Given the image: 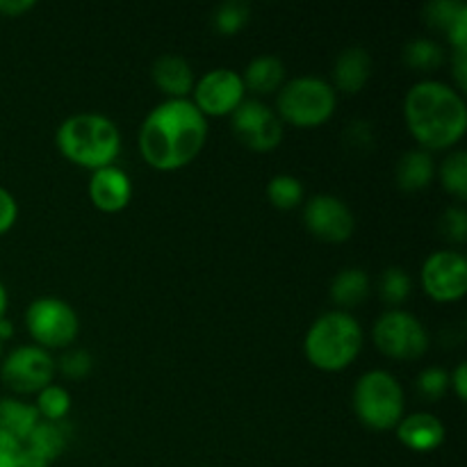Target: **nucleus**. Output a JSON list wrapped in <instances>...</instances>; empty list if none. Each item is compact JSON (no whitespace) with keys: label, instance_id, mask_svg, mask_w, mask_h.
Listing matches in <instances>:
<instances>
[{"label":"nucleus","instance_id":"obj_1","mask_svg":"<svg viewBox=\"0 0 467 467\" xmlns=\"http://www.w3.org/2000/svg\"><path fill=\"white\" fill-rule=\"evenodd\" d=\"M208 141V119L190 99L155 105L140 126V153L158 171H178L194 162Z\"/></svg>","mask_w":467,"mask_h":467},{"label":"nucleus","instance_id":"obj_2","mask_svg":"<svg viewBox=\"0 0 467 467\" xmlns=\"http://www.w3.org/2000/svg\"><path fill=\"white\" fill-rule=\"evenodd\" d=\"M404 121L424 150H447L459 144L467 130V105L454 85L424 78L404 99Z\"/></svg>","mask_w":467,"mask_h":467},{"label":"nucleus","instance_id":"obj_3","mask_svg":"<svg viewBox=\"0 0 467 467\" xmlns=\"http://www.w3.org/2000/svg\"><path fill=\"white\" fill-rule=\"evenodd\" d=\"M57 150L82 169H103L121 153V130L109 117L99 112L71 114L55 132Z\"/></svg>","mask_w":467,"mask_h":467},{"label":"nucleus","instance_id":"obj_4","mask_svg":"<svg viewBox=\"0 0 467 467\" xmlns=\"http://www.w3.org/2000/svg\"><path fill=\"white\" fill-rule=\"evenodd\" d=\"M363 327L347 310L322 313L308 327L304 337V354L315 369L342 372L363 351Z\"/></svg>","mask_w":467,"mask_h":467},{"label":"nucleus","instance_id":"obj_5","mask_svg":"<svg viewBox=\"0 0 467 467\" xmlns=\"http://www.w3.org/2000/svg\"><path fill=\"white\" fill-rule=\"evenodd\" d=\"M351 406L360 424L372 431H392L404 418L406 397L400 379L388 369H369L356 381Z\"/></svg>","mask_w":467,"mask_h":467},{"label":"nucleus","instance_id":"obj_6","mask_svg":"<svg viewBox=\"0 0 467 467\" xmlns=\"http://www.w3.org/2000/svg\"><path fill=\"white\" fill-rule=\"evenodd\" d=\"M337 91L319 76H299L283 82L276 91V114L296 128L324 126L336 114Z\"/></svg>","mask_w":467,"mask_h":467},{"label":"nucleus","instance_id":"obj_7","mask_svg":"<svg viewBox=\"0 0 467 467\" xmlns=\"http://www.w3.org/2000/svg\"><path fill=\"white\" fill-rule=\"evenodd\" d=\"M27 333L36 347L67 349L80 333V317L76 308L59 296H39L32 301L23 315Z\"/></svg>","mask_w":467,"mask_h":467},{"label":"nucleus","instance_id":"obj_8","mask_svg":"<svg viewBox=\"0 0 467 467\" xmlns=\"http://www.w3.org/2000/svg\"><path fill=\"white\" fill-rule=\"evenodd\" d=\"M372 340L377 349L392 360H418L431 345L422 319L401 308H390L379 315L372 327Z\"/></svg>","mask_w":467,"mask_h":467},{"label":"nucleus","instance_id":"obj_9","mask_svg":"<svg viewBox=\"0 0 467 467\" xmlns=\"http://www.w3.org/2000/svg\"><path fill=\"white\" fill-rule=\"evenodd\" d=\"M55 358L36 345H21L0 360V379L18 395H36L55 379Z\"/></svg>","mask_w":467,"mask_h":467},{"label":"nucleus","instance_id":"obj_10","mask_svg":"<svg viewBox=\"0 0 467 467\" xmlns=\"http://www.w3.org/2000/svg\"><path fill=\"white\" fill-rule=\"evenodd\" d=\"M231 128L237 140L255 153H269L278 149L285 135V123L281 121L276 109L260 99L242 100L231 114Z\"/></svg>","mask_w":467,"mask_h":467},{"label":"nucleus","instance_id":"obj_11","mask_svg":"<svg viewBox=\"0 0 467 467\" xmlns=\"http://www.w3.org/2000/svg\"><path fill=\"white\" fill-rule=\"evenodd\" d=\"M422 290L438 304H454L467 292V260L456 249H438L420 269Z\"/></svg>","mask_w":467,"mask_h":467},{"label":"nucleus","instance_id":"obj_12","mask_svg":"<svg viewBox=\"0 0 467 467\" xmlns=\"http://www.w3.org/2000/svg\"><path fill=\"white\" fill-rule=\"evenodd\" d=\"M246 99L244 82L240 71L228 67H217L196 78L192 89V103L199 108L205 119L210 117H231L237 105Z\"/></svg>","mask_w":467,"mask_h":467},{"label":"nucleus","instance_id":"obj_13","mask_svg":"<svg viewBox=\"0 0 467 467\" xmlns=\"http://www.w3.org/2000/svg\"><path fill=\"white\" fill-rule=\"evenodd\" d=\"M304 226L328 244H342L356 231L354 210L336 194H315L304 203Z\"/></svg>","mask_w":467,"mask_h":467},{"label":"nucleus","instance_id":"obj_14","mask_svg":"<svg viewBox=\"0 0 467 467\" xmlns=\"http://www.w3.org/2000/svg\"><path fill=\"white\" fill-rule=\"evenodd\" d=\"M89 199L100 213H121L128 208L132 199V181L121 167L109 164V167L96 169L89 178Z\"/></svg>","mask_w":467,"mask_h":467},{"label":"nucleus","instance_id":"obj_15","mask_svg":"<svg viewBox=\"0 0 467 467\" xmlns=\"http://www.w3.org/2000/svg\"><path fill=\"white\" fill-rule=\"evenodd\" d=\"M395 433L406 450L418 451V454L438 450L445 442V424L427 410L404 415L395 427Z\"/></svg>","mask_w":467,"mask_h":467},{"label":"nucleus","instance_id":"obj_16","mask_svg":"<svg viewBox=\"0 0 467 467\" xmlns=\"http://www.w3.org/2000/svg\"><path fill=\"white\" fill-rule=\"evenodd\" d=\"M150 78H153L155 87L162 91L167 99H190L192 89H194V68L187 62L182 55H160L150 68Z\"/></svg>","mask_w":467,"mask_h":467},{"label":"nucleus","instance_id":"obj_17","mask_svg":"<svg viewBox=\"0 0 467 467\" xmlns=\"http://www.w3.org/2000/svg\"><path fill=\"white\" fill-rule=\"evenodd\" d=\"M372 76V55L363 46H349L333 62V89L342 94H358Z\"/></svg>","mask_w":467,"mask_h":467},{"label":"nucleus","instance_id":"obj_18","mask_svg":"<svg viewBox=\"0 0 467 467\" xmlns=\"http://www.w3.org/2000/svg\"><path fill=\"white\" fill-rule=\"evenodd\" d=\"M285 62L278 55H258L246 64L240 76L244 89L260 99V96H269L281 89L285 82Z\"/></svg>","mask_w":467,"mask_h":467},{"label":"nucleus","instance_id":"obj_19","mask_svg":"<svg viewBox=\"0 0 467 467\" xmlns=\"http://www.w3.org/2000/svg\"><path fill=\"white\" fill-rule=\"evenodd\" d=\"M433 176H436V162H433V155L424 149L406 150L395 167L397 187L404 192L427 190Z\"/></svg>","mask_w":467,"mask_h":467},{"label":"nucleus","instance_id":"obj_20","mask_svg":"<svg viewBox=\"0 0 467 467\" xmlns=\"http://www.w3.org/2000/svg\"><path fill=\"white\" fill-rule=\"evenodd\" d=\"M68 438H71V427L67 424V420H62V422L39 420L30 436L23 441V445L53 465L68 447Z\"/></svg>","mask_w":467,"mask_h":467},{"label":"nucleus","instance_id":"obj_21","mask_svg":"<svg viewBox=\"0 0 467 467\" xmlns=\"http://www.w3.org/2000/svg\"><path fill=\"white\" fill-rule=\"evenodd\" d=\"M372 290V278L365 269L360 267H347L333 276L331 281V301L337 306V310L356 308L363 304Z\"/></svg>","mask_w":467,"mask_h":467},{"label":"nucleus","instance_id":"obj_22","mask_svg":"<svg viewBox=\"0 0 467 467\" xmlns=\"http://www.w3.org/2000/svg\"><path fill=\"white\" fill-rule=\"evenodd\" d=\"M39 420L35 404L14 400V397H0V431L12 433L23 442Z\"/></svg>","mask_w":467,"mask_h":467},{"label":"nucleus","instance_id":"obj_23","mask_svg":"<svg viewBox=\"0 0 467 467\" xmlns=\"http://www.w3.org/2000/svg\"><path fill=\"white\" fill-rule=\"evenodd\" d=\"M445 62V48L431 36H413L404 46V64L415 71H436Z\"/></svg>","mask_w":467,"mask_h":467},{"label":"nucleus","instance_id":"obj_24","mask_svg":"<svg viewBox=\"0 0 467 467\" xmlns=\"http://www.w3.org/2000/svg\"><path fill=\"white\" fill-rule=\"evenodd\" d=\"M438 178L447 194L456 201L467 199V153L465 150H450L445 160L438 167Z\"/></svg>","mask_w":467,"mask_h":467},{"label":"nucleus","instance_id":"obj_25","mask_svg":"<svg viewBox=\"0 0 467 467\" xmlns=\"http://www.w3.org/2000/svg\"><path fill=\"white\" fill-rule=\"evenodd\" d=\"M306 187L301 178L292 173H276L267 182V199L278 210H295L304 203Z\"/></svg>","mask_w":467,"mask_h":467},{"label":"nucleus","instance_id":"obj_26","mask_svg":"<svg viewBox=\"0 0 467 467\" xmlns=\"http://www.w3.org/2000/svg\"><path fill=\"white\" fill-rule=\"evenodd\" d=\"M36 413L41 420H48V422H62L67 420V415L71 413V392L64 386L57 383H50L44 390L36 392Z\"/></svg>","mask_w":467,"mask_h":467},{"label":"nucleus","instance_id":"obj_27","mask_svg":"<svg viewBox=\"0 0 467 467\" xmlns=\"http://www.w3.org/2000/svg\"><path fill=\"white\" fill-rule=\"evenodd\" d=\"M251 21V7L244 0H226L217 5L213 12V26L219 35L233 36L244 30L246 23Z\"/></svg>","mask_w":467,"mask_h":467},{"label":"nucleus","instance_id":"obj_28","mask_svg":"<svg viewBox=\"0 0 467 467\" xmlns=\"http://www.w3.org/2000/svg\"><path fill=\"white\" fill-rule=\"evenodd\" d=\"M463 16H467V5L463 0H431L424 5V23L442 35H447L454 23Z\"/></svg>","mask_w":467,"mask_h":467},{"label":"nucleus","instance_id":"obj_29","mask_svg":"<svg viewBox=\"0 0 467 467\" xmlns=\"http://www.w3.org/2000/svg\"><path fill=\"white\" fill-rule=\"evenodd\" d=\"M410 290H413V278L404 267H388L379 276V295L392 308L404 304L410 296Z\"/></svg>","mask_w":467,"mask_h":467},{"label":"nucleus","instance_id":"obj_30","mask_svg":"<svg viewBox=\"0 0 467 467\" xmlns=\"http://www.w3.org/2000/svg\"><path fill=\"white\" fill-rule=\"evenodd\" d=\"M91 368H94V358H91L89 351L82 349V347L67 349L57 360H55V369H57L59 374H64L67 379H73V381L89 377Z\"/></svg>","mask_w":467,"mask_h":467},{"label":"nucleus","instance_id":"obj_31","mask_svg":"<svg viewBox=\"0 0 467 467\" xmlns=\"http://www.w3.org/2000/svg\"><path fill=\"white\" fill-rule=\"evenodd\" d=\"M450 390V372L445 368H427L420 372L418 377V392L424 397V400H441V397L447 395Z\"/></svg>","mask_w":467,"mask_h":467},{"label":"nucleus","instance_id":"obj_32","mask_svg":"<svg viewBox=\"0 0 467 467\" xmlns=\"http://www.w3.org/2000/svg\"><path fill=\"white\" fill-rule=\"evenodd\" d=\"M441 233L450 242L463 244L467 237V213L463 205H451L441 217Z\"/></svg>","mask_w":467,"mask_h":467},{"label":"nucleus","instance_id":"obj_33","mask_svg":"<svg viewBox=\"0 0 467 467\" xmlns=\"http://www.w3.org/2000/svg\"><path fill=\"white\" fill-rule=\"evenodd\" d=\"M23 442L12 433L0 431V467H21Z\"/></svg>","mask_w":467,"mask_h":467},{"label":"nucleus","instance_id":"obj_34","mask_svg":"<svg viewBox=\"0 0 467 467\" xmlns=\"http://www.w3.org/2000/svg\"><path fill=\"white\" fill-rule=\"evenodd\" d=\"M16 219H18L16 196H14L9 190H5V187H0V235L12 231Z\"/></svg>","mask_w":467,"mask_h":467},{"label":"nucleus","instance_id":"obj_35","mask_svg":"<svg viewBox=\"0 0 467 467\" xmlns=\"http://www.w3.org/2000/svg\"><path fill=\"white\" fill-rule=\"evenodd\" d=\"M451 71H454V87L463 94L467 87V50H454V55H451Z\"/></svg>","mask_w":467,"mask_h":467},{"label":"nucleus","instance_id":"obj_36","mask_svg":"<svg viewBox=\"0 0 467 467\" xmlns=\"http://www.w3.org/2000/svg\"><path fill=\"white\" fill-rule=\"evenodd\" d=\"M450 388L456 392L461 401L467 397V365L459 363L454 369L450 372Z\"/></svg>","mask_w":467,"mask_h":467},{"label":"nucleus","instance_id":"obj_37","mask_svg":"<svg viewBox=\"0 0 467 467\" xmlns=\"http://www.w3.org/2000/svg\"><path fill=\"white\" fill-rule=\"evenodd\" d=\"M35 0H0V14L16 18L30 12V9H35Z\"/></svg>","mask_w":467,"mask_h":467},{"label":"nucleus","instance_id":"obj_38","mask_svg":"<svg viewBox=\"0 0 467 467\" xmlns=\"http://www.w3.org/2000/svg\"><path fill=\"white\" fill-rule=\"evenodd\" d=\"M347 137H351V146H365L372 141V130H369L368 123L354 121L349 126V130H347Z\"/></svg>","mask_w":467,"mask_h":467},{"label":"nucleus","instance_id":"obj_39","mask_svg":"<svg viewBox=\"0 0 467 467\" xmlns=\"http://www.w3.org/2000/svg\"><path fill=\"white\" fill-rule=\"evenodd\" d=\"M9 337H14V324L7 317H3L0 319V342L5 345V340H9Z\"/></svg>","mask_w":467,"mask_h":467},{"label":"nucleus","instance_id":"obj_40","mask_svg":"<svg viewBox=\"0 0 467 467\" xmlns=\"http://www.w3.org/2000/svg\"><path fill=\"white\" fill-rule=\"evenodd\" d=\"M7 306H9L7 287H5V285H3V281H0V319L7 317Z\"/></svg>","mask_w":467,"mask_h":467},{"label":"nucleus","instance_id":"obj_41","mask_svg":"<svg viewBox=\"0 0 467 467\" xmlns=\"http://www.w3.org/2000/svg\"><path fill=\"white\" fill-rule=\"evenodd\" d=\"M0 360H3V342H0Z\"/></svg>","mask_w":467,"mask_h":467}]
</instances>
